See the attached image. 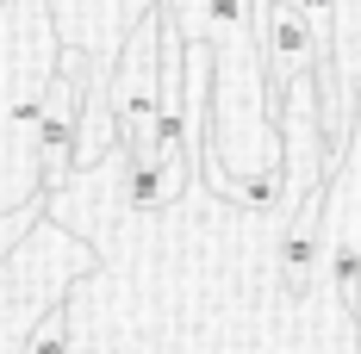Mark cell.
<instances>
[{
	"label": "cell",
	"mask_w": 361,
	"mask_h": 354,
	"mask_svg": "<svg viewBox=\"0 0 361 354\" xmlns=\"http://www.w3.org/2000/svg\"><path fill=\"white\" fill-rule=\"evenodd\" d=\"M318 217H324V187L293 199L287 236H281V292H287V298H305L318 261H324V230H318Z\"/></svg>",
	"instance_id": "7a4b0ae2"
},
{
	"label": "cell",
	"mask_w": 361,
	"mask_h": 354,
	"mask_svg": "<svg viewBox=\"0 0 361 354\" xmlns=\"http://www.w3.org/2000/svg\"><path fill=\"white\" fill-rule=\"evenodd\" d=\"M69 311H75V292L50 298V311L19 336V348H13V354H75V342H69Z\"/></svg>",
	"instance_id": "3957f363"
},
{
	"label": "cell",
	"mask_w": 361,
	"mask_h": 354,
	"mask_svg": "<svg viewBox=\"0 0 361 354\" xmlns=\"http://www.w3.org/2000/svg\"><path fill=\"white\" fill-rule=\"evenodd\" d=\"M75 112H81V56L63 50V69L44 81V106H37V193H56L69 180V149H75Z\"/></svg>",
	"instance_id": "6da1fadb"
},
{
	"label": "cell",
	"mask_w": 361,
	"mask_h": 354,
	"mask_svg": "<svg viewBox=\"0 0 361 354\" xmlns=\"http://www.w3.org/2000/svg\"><path fill=\"white\" fill-rule=\"evenodd\" d=\"M44 212H50V193H32V199H25L13 217H0V261L25 243V230H37V224H44Z\"/></svg>",
	"instance_id": "277c9868"
}]
</instances>
